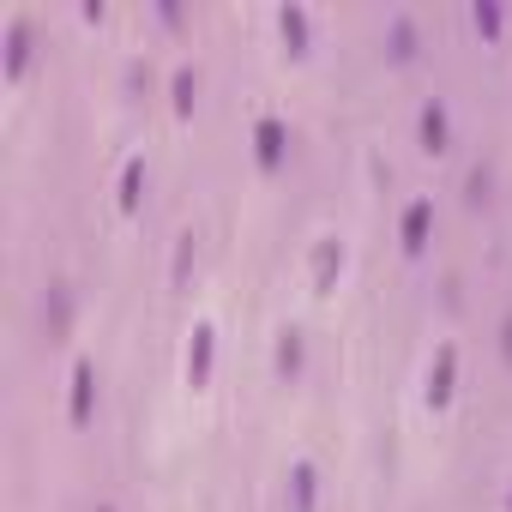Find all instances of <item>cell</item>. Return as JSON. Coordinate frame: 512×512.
Instances as JSON below:
<instances>
[{"label": "cell", "instance_id": "cell-1", "mask_svg": "<svg viewBox=\"0 0 512 512\" xmlns=\"http://www.w3.org/2000/svg\"><path fill=\"white\" fill-rule=\"evenodd\" d=\"M91 410H97V368H91V362H79V368H73V398H67V422H73V428H85V422H91Z\"/></svg>", "mask_w": 512, "mask_h": 512}, {"label": "cell", "instance_id": "cell-2", "mask_svg": "<svg viewBox=\"0 0 512 512\" xmlns=\"http://www.w3.org/2000/svg\"><path fill=\"white\" fill-rule=\"evenodd\" d=\"M211 350H217V332L199 326V332H193V350H187V380H193V386L211 380Z\"/></svg>", "mask_w": 512, "mask_h": 512}, {"label": "cell", "instance_id": "cell-3", "mask_svg": "<svg viewBox=\"0 0 512 512\" xmlns=\"http://www.w3.org/2000/svg\"><path fill=\"white\" fill-rule=\"evenodd\" d=\"M25 67H31V25L19 19L7 31V79H25Z\"/></svg>", "mask_w": 512, "mask_h": 512}, {"label": "cell", "instance_id": "cell-4", "mask_svg": "<svg viewBox=\"0 0 512 512\" xmlns=\"http://www.w3.org/2000/svg\"><path fill=\"white\" fill-rule=\"evenodd\" d=\"M428 223H434V205H428V199H416V205L404 211V247H410V253H422V241H428Z\"/></svg>", "mask_w": 512, "mask_h": 512}, {"label": "cell", "instance_id": "cell-5", "mask_svg": "<svg viewBox=\"0 0 512 512\" xmlns=\"http://www.w3.org/2000/svg\"><path fill=\"white\" fill-rule=\"evenodd\" d=\"M452 374H458V350L446 344V350H440V362H434V374H428V398H434V404H446V398H452Z\"/></svg>", "mask_w": 512, "mask_h": 512}, {"label": "cell", "instance_id": "cell-6", "mask_svg": "<svg viewBox=\"0 0 512 512\" xmlns=\"http://www.w3.org/2000/svg\"><path fill=\"white\" fill-rule=\"evenodd\" d=\"M253 139H260V169H278V157H284V127H278V121H260V133H253Z\"/></svg>", "mask_w": 512, "mask_h": 512}, {"label": "cell", "instance_id": "cell-7", "mask_svg": "<svg viewBox=\"0 0 512 512\" xmlns=\"http://www.w3.org/2000/svg\"><path fill=\"white\" fill-rule=\"evenodd\" d=\"M422 151H446V109H422Z\"/></svg>", "mask_w": 512, "mask_h": 512}, {"label": "cell", "instance_id": "cell-8", "mask_svg": "<svg viewBox=\"0 0 512 512\" xmlns=\"http://www.w3.org/2000/svg\"><path fill=\"white\" fill-rule=\"evenodd\" d=\"M139 181H145V163H127V169H121V211L139 205Z\"/></svg>", "mask_w": 512, "mask_h": 512}, {"label": "cell", "instance_id": "cell-9", "mask_svg": "<svg viewBox=\"0 0 512 512\" xmlns=\"http://www.w3.org/2000/svg\"><path fill=\"white\" fill-rule=\"evenodd\" d=\"M302 368V332H284V344H278V374H296Z\"/></svg>", "mask_w": 512, "mask_h": 512}, {"label": "cell", "instance_id": "cell-10", "mask_svg": "<svg viewBox=\"0 0 512 512\" xmlns=\"http://www.w3.org/2000/svg\"><path fill=\"white\" fill-rule=\"evenodd\" d=\"M296 512H314V464H296Z\"/></svg>", "mask_w": 512, "mask_h": 512}, {"label": "cell", "instance_id": "cell-11", "mask_svg": "<svg viewBox=\"0 0 512 512\" xmlns=\"http://www.w3.org/2000/svg\"><path fill=\"white\" fill-rule=\"evenodd\" d=\"M392 43H398V49H392V55H398V61H404V55H410V43H416V31H410V25H404V19H398V25H392Z\"/></svg>", "mask_w": 512, "mask_h": 512}, {"label": "cell", "instance_id": "cell-12", "mask_svg": "<svg viewBox=\"0 0 512 512\" xmlns=\"http://www.w3.org/2000/svg\"><path fill=\"white\" fill-rule=\"evenodd\" d=\"M500 350H506V362H512V314H506V326H500Z\"/></svg>", "mask_w": 512, "mask_h": 512}, {"label": "cell", "instance_id": "cell-13", "mask_svg": "<svg viewBox=\"0 0 512 512\" xmlns=\"http://www.w3.org/2000/svg\"><path fill=\"white\" fill-rule=\"evenodd\" d=\"M97 512H115V506H97Z\"/></svg>", "mask_w": 512, "mask_h": 512}]
</instances>
